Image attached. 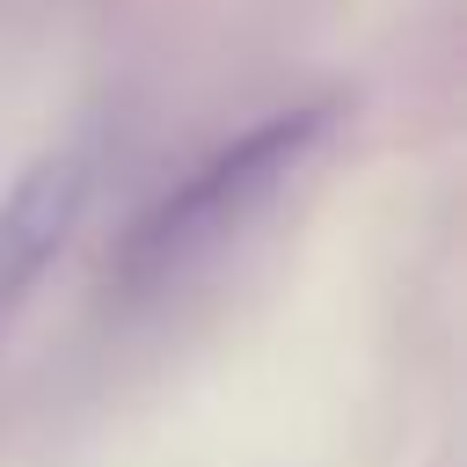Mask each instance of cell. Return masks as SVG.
<instances>
[{"label": "cell", "mask_w": 467, "mask_h": 467, "mask_svg": "<svg viewBox=\"0 0 467 467\" xmlns=\"http://www.w3.org/2000/svg\"><path fill=\"white\" fill-rule=\"evenodd\" d=\"M321 139V109H285L270 124H255L248 139H234L226 153H212L146 226H139V263H175L197 241H219L255 197L277 190V175L299 168V153Z\"/></svg>", "instance_id": "1"}, {"label": "cell", "mask_w": 467, "mask_h": 467, "mask_svg": "<svg viewBox=\"0 0 467 467\" xmlns=\"http://www.w3.org/2000/svg\"><path fill=\"white\" fill-rule=\"evenodd\" d=\"M88 182H95L88 146H58V153H44V161L0 197V299H15V292L66 248V234H73L80 212H88Z\"/></svg>", "instance_id": "2"}]
</instances>
